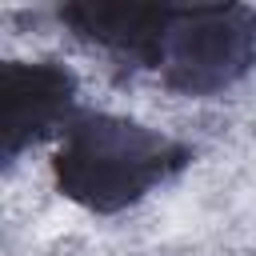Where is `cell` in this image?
<instances>
[{
  "mask_svg": "<svg viewBox=\"0 0 256 256\" xmlns=\"http://www.w3.org/2000/svg\"><path fill=\"white\" fill-rule=\"evenodd\" d=\"M80 40L156 72L172 92L216 96L256 68V8L248 4H64Z\"/></svg>",
  "mask_w": 256,
  "mask_h": 256,
  "instance_id": "1",
  "label": "cell"
},
{
  "mask_svg": "<svg viewBox=\"0 0 256 256\" xmlns=\"http://www.w3.org/2000/svg\"><path fill=\"white\" fill-rule=\"evenodd\" d=\"M188 160L192 148L160 128L112 112H76L60 132L52 180L64 200L112 216L172 180Z\"/></svg>",
  "mask_w": 256,
  "mask_h": 256,
  "instance_id": "2",
  "label": "cell"
},
{
  "mask_svg": "<svg viewBox=\"0 0 256 256\" xmlns=\"http://www.w3.org/2000/svg\"><path fill=\"white\" fill-rule=\"evenodd\" d=\"M76 116V76L56 60H8L0 68V152L12 164L24 148L64 132Z\"/></svg>",
  "mask_w": 256,
  "mask_h": 256,
  "instance_id": "3",
  "label": "cell"
}]
</instances>
